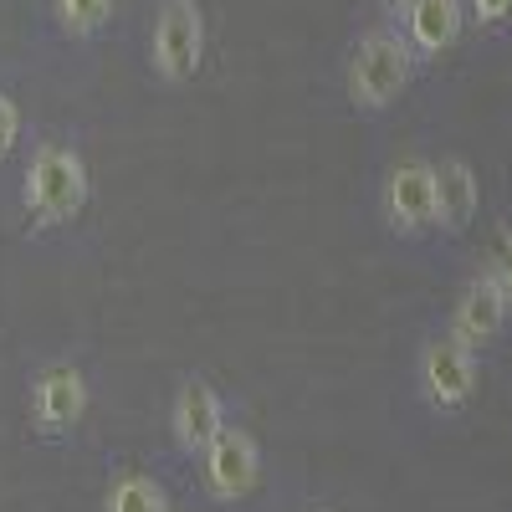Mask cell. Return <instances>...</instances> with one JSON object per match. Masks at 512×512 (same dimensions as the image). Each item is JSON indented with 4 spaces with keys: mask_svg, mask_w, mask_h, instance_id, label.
<instances>
[{
    "mask_svg": "<svg viewBox=\"0 0 512 512\" xmlns=\"http://www.w3.org/2000/svg\"><path fill=\"white\" fill-rule=\"evenodd\" d=\"M477 267L497 282L502 303H507V313H512V221H502V226L492 231V241H487V251H482Z\"/></svg>",
    "mask_w": 512,
    "mask_h": 512,
    "instance_id": "obj_14",
    "label": "cell"
},
{
    "mask_svg": "<svg viewBox=\"0 0 512 512\" xmlns=\"http://www.w3.org/2000/svg\"><path fill=\"white\" fill-rule=\"evenodd\" d=\"M226 425L231 420H226V400H221L216 384L200 379V374L180 379L175 400H169V436H175V446L185 456H200L210 441L226 431Z\"/></svg>",
    "mask_w": 512,
    "mask_h": 512,
    "instance_id": "obj_10",
    "label": "cell"
},
{
    "mask_svg": "<svg viewBox=\"0 0 512 512\" xmlns=\"http://www.w3.org/2000/svg\"><path fill=\"white\" fill-rule=\"evenodd\" d=\"M205 11L200 0H164L154 16V36H149V67L159 82L169 88H185V82L200 77L205 67Z\"/></svg>",
    "mask_w": 512,
    "mask_h": 512,
    "instance_id": "obj_5",
    "label": "cell"
},
{
    "mask_svg": "<svg viewBox=\"0 0 512 512\" xmlns=\"http://www.w3.org/2000/svg\"><path fill=\"white\" fill-rule=\"evenodd\" d=\"M200 482L216 502H241L262 482V446L246 425H226V431L200 451Z\"/></svg>",
    "mask_w": 512,
    "mask_h": 512,
    "instance_id": "obj_8",
    "label": "cell"
},
{
    "mask_svg": "<svg viewBox=\"0 0 512 512\" xmlns=\"http://www.w3.org/2000/svg\"><path fill=\"white\" fill-rule=\"evenodd\" d=\"M118 11V0H52V21L62 26V36L72 41H88L98 36Z\"/></svg>",
    "mask_w": 512,
    "mask_h": 512,
    "instance_id": "obj_13",
    "label": "cell"
},
{
    "mask_svg": "<svg viewBox=\"0 0 512 512\" xmlns=\"http://www.w3.org/2000/svg\"><path fill=\"white\" fill-rule=\"evenodd\" d=\"M103 512H169V492L149 472H123L108 487V507Z\"/></svg>",
    "mask_w": 512,
    "mask_h": 512,
    "instance_id": "obj_12",
    "label": "cell"
},
{
    "mask_svg": "<svg viewBox=\"0 0 512 512\" xmlns=\"http://www.w3.org/2000/svg\"><path fill=\"white\" fill-rule=\"evenodd\" d=\"M410 379H415V400L431 415H441V420L466 415L477 405V395H482V354L456 344L446 328H431L415 344Z\"/></svg>",
    "mask_w": 512,
    "mask_h": 512,
    "instance_id": "obj_3",
    "label": "cell"
},
{
    "mask_svg": "<svg viewBox=\"0 0 512 512\" xmlns=\"http://www.w3.org/2000/svg\"><path fill=\"white\" fill-rule=\"evenodd\" d=\"M466 26L477 36H507L512 31V0H461Z\"/></svg>",
    "mask_w": 512,
    "mask_h": 512,
    "instance_id": "obj_15",
    "label": "cell"
},
{
    "mask_svg": "<svg viewBox=\"0 0 512 512\" xmlns=\"http://www.w3.org/2000/svg\"><path fill=\"white\" fill-rule=\"evenodd\" d=\"M390 26H400V36H405V47H410L415 67L441 62L446 52H456L461 41L472 36L461 0H410L405 16H400V21H390Z\"/></svg>",
    "mask_w": 512,
    "mask_h": 512,
    "instance_id": "obj_9",
    "label": "cell"
},
{
    "mask_svg": "<svg viewBox=\"0 0 512 512\" xmlns=\"http://www.w3.org/2000/svg\"><path fill=\"white\" fill-rule=\"evenodd\" d=\"M379 221L395 241H431L436 236V175L425 154H405L379 180Z\"/></svg>",
    "mask_w": 512,
    "mask_h": 512,
    "instance_id": "obj_4",
    "label": "cell"
},
{
    "mask_svg": "<svg viewBox=\"0 0 512 512\" xmlns=\"http://www.w3.org/2000/svg\"><path fill=\"white\" fill-rule=\"evenodd\" d=\"M21 103L6 93V88H0V159H11L16 154V144H21Z\"/></svg>",
    "mask_w": 512,
    "mask_h": 512,
    "instance_id": "obj_16",
    "label": "cell"
},
{
    "mask_svg": "<svg viewBox=\"0 0 512 512\" xmlns=\"http://www.w3.org/2000/svg\"><path fill=\"white\" fill-rule=\"evenodd\" d=\"M507 328H512V313H507V303H502L497 282H492L482 267H472V272L461 277V287L451 292L446 333L456 338V344H466L472 354H487V349H497L502 338H507Z\"/></svg>",
    "mask_w": 512,
    "mask_h": 512,
    "instance_id": "obj_6",
    "label": "cell"
},
{
    "mask_svg": "<svg viewBox=\"0 0 512 512\" xmlns=\"http://www.w3.org/2000/svg\"><path fill=\"white\" fill-rule=\"evenodd\" d=\"M31 431L47 436V441H62L72 436L82 415H88V374L77 364H41L36 379H31Z\"/></svg>",
    "mask_w": 512,
    "mask_h": 512,
    "instance_id": "obj_7",
    "label": "cell"
},
{
    "mask_svg": "<svg viewBox=\"0 0 512 512\" xmlns=\"http://www.w3.org/2000/svg\"><path fill=\"white\" fill-rule=\"evenodd\" d=\"M436 175V236H466L482 216V175L466 154L431 159Z\"/></svg>",
    "mask_w": 512,
    "mask_h": 512,
    "instance_id": "obj_11",
    "label": "cell"
},
{
    "mask_svg": "<svg viewBox=\"0 0 512 512\" xmlns=\"http://www.w3.org/2000/svg\"><path fill=\"white\" fill-rule=\"evenodd\" d=\"M405 6H410V0H379V11L390 16V21H400V16H405Z\"/></svg>",
    "mask_w": 512,
    "mask_h": 512,
    "instance_id": "obj_17",
    "label": "cell"
},
{
    "mask_svg": "<svg viewBox=\"0 0 512 512\" xmlns=\"http://www.w3.org/2000/svg\"><path fill=\"white\" fill-rule=\"evenodd\" d=\"M415 57L405 47V36L400 26L390 21H379L369 31L354 36V47H349V62H344V93H349V108L364 113V118H379V113H390L405 93H410V82H415Z\"/></svg>",
    "mask_w": 512,
    "mask_h": 512,
    "instance_id": "obj_1",
    "label": "cell"
},
{
    "mask_svg": "<svg viewBox=\"0 0 512 512\" xmlns=\"http://www.w3.org/2000/svg\"><path fill=\"white\" fill-rule=\"evenodd\" d=\"M88 200H93V175H88L82 149L67 139L36 144V154L26 164V180H21V205L31 216V231L72 226L88 210Z\"/></svg>",
    "mask_w": 512,
    "mask_h": 512,
    "instance_id": "obj_2",
    "label": "cell"
}]
</instances>
